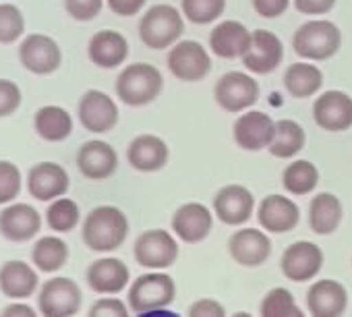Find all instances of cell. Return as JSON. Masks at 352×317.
Wrapping results in <instances>:
<instances>
[{
  "instance_id": "cell-29",
  "label": "cell",
  "mask_w": 352,
  "mask_h": 317,
  "mask_svg": "<svg viewBox=\"0 0 352 317\" xmlns=\"http://www.w3.org/2000/svg\"><path fill=\"white\" fill-rule=\"evenodd\" d=\"M344 208L333 193H317L309 204V226L315 234L327 237L336 232L342 224Z\"/></svg>"
},
{
  "instance_id": "cell-5",
  "label": "cell",
  "mask_w": 352,
  "mask_h": 317,
  "mask_svg": "<svg viewBox=\"0 0 352 317\" xmlns=\"http://www.w3.org/2000/svg\"><path fill=\"white\" fill-rule=\"evenodd\" d=\"M176 298V284L172 276L164 270H149L131 282L129 286V307L135 313H157L170 307Z\"/></svg>"
},
{
  "instance_id": "cell-43",
  "label": "cell",
  "mask_w": 352,
  "mask_h": 317,
  "mask_svg": "<svg viewBox=\"0 0 352 317\" xmlns=\"http://www.w3.org/2000/svg\"><path fill=\"white\" fill-rule=\"evenodd\" d=\"M294 9L307 17H323L333 11L338 0H292Z\"/></svg>"
},
{
  "instance_id": "cell-44",
  "label": "cell",
  "mask_w": 352,
  "mask_h": 317,
  "mask_svg": "<svg viewBox=\"0 0 352 317\" xmlns=\"http://www.w3.org/2000/svg\"><path fill=\"white\" fill-rule=\"evenodd\" d=\"M253 11L263 17V19H278L282 17L288 7H290V0H251Z\"/></svg>"
},
{
  "instance_id": "cell-1",
  "label": "cell",
  "mask_w": 352,
  "mask_h": 317,
  "mask_svg": "<svg viewBox=\"0 0 352 317\" xmlns=\"http://www.w3.org/2000/svg\"><path fill=\"white\" fill-rule=\"evenodd\" d=\"M129 237V218L116 206L94 208L81 226V239L96 253H112L124 245Z\"/></svg>"
},
{
  "instance_id": "cell-37",
  "label": "cell",
  "mask_w": 352,
  "mask_h": 317,
  "mask_svg": "<svg viewBox=\"0 0 352 317\" xmlns=\"http://www.w3.org/2000/svg\"><path fill=\"white\" fill-rule=\"evenodd\" d=\"M181 11L191 23L210 25L224 15L226 0H181Z\"/></svg>"
},
{
  "instance_id": "cell-28",
  "label": "cell",
  "mask_w": 352,
  "mask_h": 317,
  "mask_svg": "<svg viewBox=\"0 0 352 317\" xmlns=\"http://www.w3.org/2000/svg\"><path fill=\"white\" fill-rule=\"evenodd\" d=\"M87 56L100 69H116L129 58V42L114 30H102L89 38Z\"/></svg>"
},
{
  "instance_id": "cell-14",
  "label": "cell",
  "mask_w": 352,
  "mask_h": 317,
  "mask_svg": "<svg viewBox=\"0 0 352 317\" xmlns=\"http://www.w3.org/2000/svg\"><path fill=\"white\" fill-rule=\"evenodd\" d=\"M313 120L327 133H344L352 127V98L342 89L323 91L313 102Z\"/></svg>"
},
{
  "instance_id": "cell-30",
  "label": "cell",
  "mask_w": 352,
  "mask_h": 317,
  "mask_svg": "<svg viewBox=\"0 0 352 317\" xmlns=\"http://www.w3.org/2000/svg\"><path fill=\"white\" fill-rule=\"evenodd\" d=\"M34 129L36 133L50 143H58L71 137L73 133V116L67 108L48 104L36 110L34 114Z\"/></svg>"
},
{
  "instance_id": "cell-24",
  "label": "cell",
  "mask_w": 352,
  "mask_h": 317,
  "mask_svg": "<svg viewBox=\"0 0 352 317\" xmlns=\"http://www.w3.org/2000/svg\"><path fill=\"white\" fill-rule=\"evenodd\" d=\"M253 42V32L247 30L245 23L226 19L220 21L212 32H210V48L218 58L232 61V58H243Z\"/></svg>"
},
{
  "instance_id": "cell-20",
  "label": "cell",
  "mask_w": 352,
  "mask_h": 317,
  "mask_svg": "<svg viewBox=\"0 0 352 317\" xmlns=\"http://www.w3.org/2000/svg\"><path fill=\"white\" fill-rule=\"evenodd\" d=\"M270 232L259 228H241L228 239L230 257L243 267H259L272 255V239Z\"/></svg>"
},
{
  "instance_id": "cell-3",
  "label": "cell",
  "mask_w": 352,
  "mask_h": 317,
  "mask_svg": "<svg viewBox=\"0 0 352 317\" xmlns=\"http://www.w3.org/2000/svg\"><path fill=\"white\" fill-rule=\"evenodd\" d=\"M185 34V15L172 5L149 7L139 21V38L151 50H168Z\"/></svg>"
},
{
  "instance_id": "cell-32",
  "label": "cell",
  "mask_w": 352,
  "mask_h": 317,
  "mask_svg": "<svg viewBox=\"0 0 352 317\" xmlns=\"http://www.w3.org/2000/svg\"><path fill=\"white\" fill-rule=\"evenodd\" d=\"M67 261H69V245L56 234L40 237L32 247V263L44 274H54L63 270Z\"/></svg>"
},
{
  "instance_id": "cell-36",
  "label": "cell",
  "mask_w": 352,
  "mask_h": 317,
  "mask_svg": "<svg viewBox=\"0 0 352 317\" xmlns=\"http://www.w3.org/2000/svg\"><path fill=\"white\" fill-rule=\"evenodd\" d=\"M259 313L263 317H300L302 309L288 288L276 286L263 296L259 305Z\"/></svg>"
},
{
  "instance_id": "cell-40",
  "label": "cell",
  "mask_w": 352,
  "mask_h": 317,
  "mask_svg": "<svg viewBox=\"0 0 352 317\" xmlns=\"http://www.w3.org/2000/svg\"><path fill=\"white\" fill-rule=\"evenodd\" d=\"M104 3L106 0H65V11L75 21L87 23V21H94L102 13Z\"/></svg>"
},
{
  "instance_id": "cell-38",
  "label": "cell",
  "mask_w": 352,
  "mask_h": 317,
  "mask_svg": "<svg viewBox=\"0 0 352 317\" xmlns=\"http://www.w3.org/2000/svg\"><path fill=\"white\" fill-rule=\"evenodd\" d=\"M25 34V17L17 5L0 3V44H13Z\"/></svg>"
},
{
  "instance_id": "cell-33",
  "label": "cell",
  "mask_w": 352,
  "mask_h": 317,
  "mask_svg": "<svg viewBox=\"0 0 352 317\" xmlns=\"http://www.w3.org/2000/svg\"><path fill=\"white\" fill-rule=\"evenodd\" d=\"M307 143L305 129L292 118L276 120V135L270 143V153L274 157H294Z\"/></svg>"
},
{
  "instance_id": "cell-34",
  "label": "cell",
  "mask_w": 352,
  "mask_h": 317,
  "mask_svg": "<svg viewBox=\"0 0 352 317\" xmlns=\"http://www.w3.org/2000/svg\"><path fill=\"white\" fill-rule=\"evenodd\" d=\"M282 185L290 195H311L319 185V171L311 160H294L284 168Z\"/></svg>"
},
{
  "instance_id": "cell-21",
  "label": "cell",
  "mask_w": 352,
  "mask_h": 317,
  "mask_svg": "<svg viewBox=\"0 0 352 317\" xmlns=\"http://www.w3.org/2000/svg\"><path fill=\"white\" fill-rule=\"evenodd\" d=\"M71 187L69 173L56 162H38L28 173V193L38 201H52L67 195Z\"/></svg>"
},
{
  "instance_id": "cell-35",
  "label": "cell",
  "mask_w": 352,
  "mask_h": 317,
  "mask_svg": "<svg viewBox=\"0 0 352 317\" xmlns=\"http://www.w3.org/2000/svg\"><path fill=\"white\" fill-rule=\"evenodd\" d=\"M81 222V210L77 206V201L69 199V197H56L50 201L48 210H46V224L52 232H71L77 228V224Z\"/></svg>"
},
{
  "instance_id": "cell-2",
  "label": "cell",
  "mask_w": 352,
  "mask_h": 317,
  "mask_svg": "<svg viewBox=\"0 0 352 317\" xmlns=\"http://www.w3.org/2000/svg\"><path fill=\"white\" fill-rule=\"evenodd\" d=\"M114 89L122 104L141 108L160 98L164 89V75L149 63H133L118 73Z\"/></svg>"
},
{
  "instance_id": "cell-27",
  "label": "cell",
  "mask_w": 352,
  "mask_h": 317,
  "mask_svg": "<svg viewBox=\"0 0 352 317\" xmlns=\"http://www.w3.org/2000/svg\"><path fill=\"white\" fill-rule=\"evenodd\" d=\"M38 267L21 259H11L0 265V292L7 298H30L40 288Z\"/></svg>"
},
{
  "instance_id": "cell-47",
  "label": "cell",
  "mask_w": 352,
  "mask_h": 317,
  "mask_svg": "<svg viewBox=\"0 0 352 317\" xmlns=\"http://www.w3.org/2000/svg\"><path fill=\"white\" fill-rule=\"evenodd\" d=\"M3 315L5 317H34L36 315V309L28 303H21V300H15V303H9L5 309H3Z\"/></svg>"
},
{
  "instance_id": "cell-10",
  "label": "cell",
  "mask_w": 352,
  "mask_h": 317,
  "mask_svg": "<svg viewBox=\"0 0 352 317\" xmlns=\"http://www.w3.org/2000/svg\"><path fill=\"white\" fill-rule=\"evenodd\" d=\"M19 63L34 75H52L63 65L58 42L46 34H30L19 44Z\"/></svg>"
},
{
  "instance_id": "cell-11",
  "label": "cell",
  "mask_w": 352,
  "mask_h": 317,
  "mask_svg": "<svg viewBox=\"0 0 352 317\" xmlns=\"http://www.w3.org/2000/svg\"><path fill=\"white\" fill-rule=\"evenodd\" d=\"M323 251L313 241H296L288 245L280 259V270L290 282H311L323 267Z\"/></svg>"
},
{
  "instance_id": "cell-26",
  "label": "cell",
  "mask_w": 352,
  "mask_h": 317,
  "mask_svg": "<svg viewBox=\"0 0 352 317\" xmlns=\"http://www.w3.org/2000/svg\"><path fill=\"white\" fill-rule=\"evenodd\" d=\"M307 309L315 317H340L348 309V290L338 280H317L307 290Z\"/></svg>"
},
{
  "instance_id": "cell-15",
  "label": "cell",
  "mask_w": 352,
  "mask_h": 317,
  "mask_svg": "<svg viewBox=\"0 0 352 317\" xmlns=\"http://www.w3.org/2000/svg\"><path fill=\"white\" fill-rule=\"evenodd\" d=\"M214 216L216 214L199 201L183 204L172 214V232L187 245H197L210 237L214 228Z\"/></svg>"
},
{
  "instance_id": "cell-45",
  "label": "cell",
  "mask_w": 352,
  "mask_h": 317,
  "mask_svg": "<svg viewBox=\"0 0 352 317\" xmlns=\"http://www.w3.org/2000/svg\"><path fill=\"white\" fill-rule=\"evenodd\" d=\"M187 313L191 317H224L226 307L222 303H218L216 298H199L189 307Z\"/></svg>"
},
{
  "instance_id": "cell-42",
  "label": "cell",
  "mask_w": 352,
  "mask_h": 317,
  "mask_svg": "<svg viewBox=\"0 0 352 317\" xmlns=\"http://www.w3.org/2000/svg\"><path fill=\"white\" fill-rule=\"evenodd\" d=\"M129 305L122 303L120 298H98L89 307L91 317H126L129 315Z\"/></svg>"
},
{
  "instance_id": "cell-46",
  "label": "cell",
  "mask_w": 352,
  "mask_h": 317,
  "mask_svg": "<svg viewBox=\"0 0 352 317\" xmlns=\"http://www.w3.org/2000/svg\"><path fill=\"white\" fill-rule=\"evenodd\" d=\"M108 9L118 17H135L141 13L147 0H106Z\"/></svg>"
},
{
  "instance_id": "cell-8",
  "label": "cell",
  "mask_w": 352,
  "mask_h": 317,
  "mask_svg": "<svg viewBox=\"0 0 352 317\" xmlns=\"http://www.w3.org/2000/svg\"><path fill=\"white\" fill-rule=\"evenodd\" d=\"M179 253V241L162 228L141 232L133 247L135 261L145 270H168L176 263Z\"/></svg>"
},
{
  "instance_id": "cell-9",
  "label": "cell",
  "mask_w": 352,
  "mask_h": 317,
  "mask_svg": "<svg viewBox=\"0 0 352 317\" xmlns=\"http://www.w3.org/2000/svg\"><path fill=\"white\" fill-rule=\"evenodd\" d=\"M259 83L243 71H230L220 77L214 87L216 104L226 112H245L259 102Z\"/></svg>"
},
{
  "instance_id": "cell-12",
  "label": "cell",
  "mask_w": 352,
  "mask_h": 317,
  "mask_svg": "<svg viewBox=\"0 0 352 317\" xmlns=\"http://www.w3.org/2000/svg\"><path fill=\"white\" fill-rule=\"evenodd\" d=\"M77 118L81 127L89 133H110L118 124L116 102L100 89H87L77 106Z\"/></svg>"
},
{
  "instance_id": "cell-16",
  "label": "cell",
  "mask_w": 352,
  "mask_h": 317,
  "mask_svg": "<svg viewBox=\"0 0 352 317\" xmlns=\"http://www.w3.org/2000/svg\"><path fill=\"white\" fill-rule=\"evenodd\" d=\"M42 230L40 212L21 201H11L0 210V234L11 243H28Z\"/></svg>"
},
{
  "instance_id": "cell-17",
  "label": "cell",
  "mask_w": 352,
  "mask_h": 317,
  "mask_svg": "<svg viewBox=\"0 0 352 317\" xmlns=\"http://www.w3.org/2000/svg\"><path fill=\"white\" fill-rule=\"evenodd\" d=\"M255 212V197L245 185H226L214 197V214L226 226H243Z\"/></svg>"
},
{
  "instance_id": "cell-7",
  "label": "cell",
  "mask_w": 352,
  "mask_h": 317,
  "mask_svg": "<svg viewBox=\"0 0 352 317\" xmlns=\"http://www.w3.org/2000/svg\"><path fill=\"white\" fill-rule=\"evenodd\" d=\"M81 305H83L81 286L67 276H54L46 280L38 292V311L46 317L77 315Z\"/></svg>"
},
{
  "instance_id": "cell-13",
  "label": "cell",
  "mask_w": 352,
  "mask_h": 317,
  "mask_svg": "<svg viewBox=\"0 0 352 317\" xmlns=\"http://www.w3.org/2000/svg\"><path fill=\"white\" fill-rule=\"evenodd\" d=\"M276 135V120L261 110H245L232 124L234 143L245 151H261L270 147Z\"/></svg>"
},
{
  "instance_id": "cell-22",
  "label": "cell",
  "mask_w": 352,
  "mask_h": 317,
  "mask_svg": "<svg viewBox=\"0 0 352 317\" xmlns=\"http://www.w3.org/2000/svg\"><path fill=\"white\" fill-rule=\"evenodd\" d=\"M284 61V44L270 30H255L249 52L243 56V65L255 75L274 73Z\"/></svg>"
},
{
  "instance_id": "cell-41",
  "label": "cell",
  "mask_w": 352,
  "mask_h": 317,
  "mask_svg": "<svg viewBox=\"0 0 352 317\" xmlns=\"http://www.w3.org/2000/svg\"><path fill=\"white\" fill-rule=\"evenodd\" d=\"M21 87L11 79H0V118L15 114L21 106Z\"/></svg>"
},
{
  "instance_id": "cell-18",
  "label": "cell",
  "mask_w": 352,
  "mask_h": 317,
  "mask_svg": "<svg viewBox=\"0 0 352 317\" xmlns=\"http://www.w3.org/2000/svg\"><path fill=\"white\" fill-rule=\"evenodd\" d=\"M77 168L89 181H106L118 171V153L104 139L85 141L77 151Z\"/></svg>"
},
{
  "instance_id": "cell-31",
  "label": "cell",
  "mask_w": 352,
  "mask_h": 317,
  "mask_svg": "<svg viewBox=\"0 0 352 317\" xmlns=\"http://www.w3.org/2000/svg\"><path fill=\"white\" fill-rule=\"evenodd\" d=\"M284 87L296 100H307L323 87V73L317 65L294 63L284 71Z\"/></svg>"
},
{
  "instance_id": "cell-19",
  "label": "cell",
  "mask_w": 352,
  "mask_h": 317,
  "mask_svg": "<svg viewBox=\"0 0 352 317\" xmlns=\"http://www.w3.org/2000/svg\"><path fill=\"white\" fill-rule=\"evenodd\" d=\"M257 222L265 232L286 234L292 232L300 222V208L286 195L272 193L261 199L257 208Z\"/></svg>"
},
{
  "instance_id": "cell-4",
  "label": "cell",
  "mask_w": 352,
  "mask_h": 317,
  "mask_svg": "<svg viewBox=\"0 0 352 317\" xmlns=\"http://www.w3.org/2000/svg\"><path fill=\"white\" fill-rule=\"evenodd\" d=\"M292 48L307 61H329L342 48V32L329 19H313L302 23L292 36Z\"/></svg>"
},
{
  "instance_id": "cell-25",
  "label": "cell",
  "mask_w": 352,
  "mask_h": 317,
  "mask_svg": "<svg viewBox=\"0 0 352 317\" xmlns=\"http://www.w3.org/2000/svg\"><path fill=\"white\" fill-rule=\"evenodd\" d=\"M85 282L98 294H118L131 284V270L118 257H102L89 263Z\"/></svg>"
},
{
  "instance_id": "cell-39",
  "label": "cell",
  "mask_w": 352,
  "mask_h": 317,
  "mask_svg": "<svg viewBox=\"0 0 352 317\" xmlns=\"http://www.w3.org/2000/svg\"><path fill=\"white\" fill-rule=\"evenodd\" d=\"M23 189V175L11 160H0V206H7L19 197Z\"/></svg>"
},
{
  "instance_id": "cell-23",
  "label": "cell",
  "mask_w": 352,
  "mask_h": 317,
  "mask_svg": "<svg viewBox=\"0 0 352 317\" xmlns=\"http://www.w3.org/2000/svg\"><path fill=\"white\" fill-rule=\"evenodd\" d=\"M126 160L139 173H157L170 160V147L162 137L141 133L131 139L126 147Z\"/></svg>"
},
{
  "instance_id": "cell-6",
  "label": "cell",
  "mask_w": 352,
  "mask_h": 317,
  "mask_svg": "<svg viewBox=\"0 0 352 317\" xmlns=\"http://www.w3.org/2000/svg\"><path fill=\"white\" fill-rule=\"evenodd\" d=\"M168 71L172 77L185 83H197L206 79L212 71V56L204 44L195 40H179L166 56Z\"/></svg>"
}]
</instances>
